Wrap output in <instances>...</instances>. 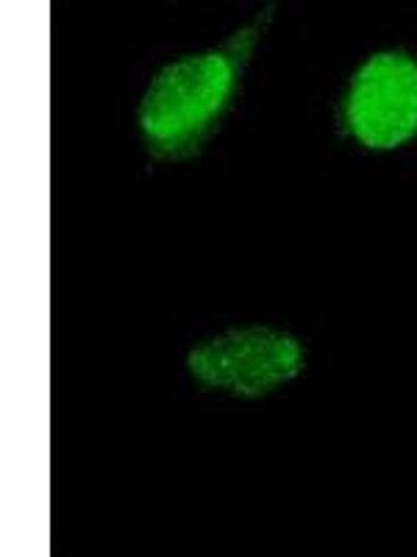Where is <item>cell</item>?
Segmentation results:
<instances>
[{
	"instance_id": "cell-1",
	"label": "cell",
	"mask_w": 417,
	"mask_h": 557,
	"mask_svg": "<svg viewBox=\"0 0 417 557\" xmlns=\"http://www.w3.org/2000/svg\"><path fill=\"white\" fill-rule=\"evenodd\" d=\"M237 92V64L223 51H203L165 64L139 103V128L156 151L198 146Z\"/></svg>"
},
{
	"instance_id": "cell-2",
	"label": "cell",
	"mask_w": 417,
	"mask_h": 557,
	"mask_svg": "<svg viewBox=\"0 0 417 557\" xmlns=\"http://www.w3.org/2000/svg\"><path fill=\"white\" fill-rule=\"evenodd\" d=\"M306 368V348L292 332L248 323L198 343L187 355V371L206 393L262 399L290 385Z\"/></svg>"
},
{
	"instance_id": "cell-3",
	"label": "cell",
	"mask_w": 417,
	"mask_h": 557,
	"mask_svg": "<svg viewBox=\"0 0 417 557\" xmlns=\"http://www.w3.org/2000/svg\"><path fill=\"white\" fill-rule=\"evenodd\" d=\"M345 123L359 146L395 151L417 137V62L401 51L367 59L348 84Z\"/></svg>"
}]
</instances>
